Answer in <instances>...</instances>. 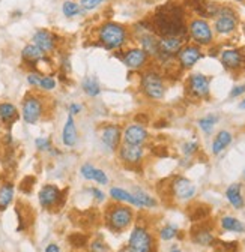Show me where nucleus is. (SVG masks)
Wrapping results in <instances>:
<instances>
[{"instance_id":"f704fd0d","label":"nucleus","mask_w":245,"mask_h":252,"mask_svg":"<svg viewBox=\"0 0 245 252\" xmlns=\"http://www.w3.org/2000/svg\"><path fill=\"white\" fill-rule=\"evenodd\" d=\"M56 84L57 83H56V78L54 77H51V75H42L38 89H41L44 92H51L56 87Z\"/></svg>"},{"instance_id":"4468645a","label":"nucleus","mask_w":245,"mask_h":252,"mask_svg":"<svg viewBox=\"0 0 245 252\" xmlns=\"http://www.w3.org/2000/svg\"><path fill=\"white\" fill-rule=\"evenodd\" d=\"M147 54L140 48V47H134V48H128L124 54H122V62L128 69L137 71L141 69L146 63H147Z\"/></svg>"},{"instance_id":"c9c22d12","label":"nucleus","mask_w":245,"mask_h":252,"mask_svg":"<svg viewBox=\"0 0 245 252\" xmlns=\"http://www.w3.org/2000/svg\"><path fill=\"white\" fill-rule=\"evenodd\" d=\"M103 3H105V0H81L80 8H81V11H94L98 6H101Z\"/></svg>"},{"instance_id":"473e14b6","label":"nucleus","mask_w":245,"mask_h":252,"mask_svg":"<svg viewBox=\"0 0 245 252\" xmlns=\"http://www.w3.org/2000/svg\"><path fill=\"white\" fill-rule=\"evenodd\" d=\"M62 12L67 18H72V17L81 14V8L78 3L71 2V0H67V2H64V5H62Z\"/></svg>"},{"instance_id":"bb28decb","label":"nucleus","mask_w":245,"mask_h":252,"mask_svg":"<svg viewBox=\"0 0 245 252\" xmlns=\"http://www.w3.org/2000/svg\"><path fill=\"white\" fill-rule=\"evenodd\" d=\"M110 197L114 200V201H119V203H125V204H131V206H136V207H140L137 198L133 195V192H128L127 189L124 188H111L110 189Z\"/></svg>"},{"instance_id":"4c0bfd02","label":"nucleus","mask_w":245,"mask_h":252,"mask_svg":"<svg viewBox=\"0 0 245 252\" xmlns=\"http://www.w3.org/2000/svg\"><path fill=\"white\" fill-rule=\"evenodd\" d=\"M35 146H36V150L38 152H48V150H53L51 149V141L50 138L47 137H38L35 140Z\"/></svg>"},{"instance_id":"a211bd4d","label":"nucleus","mask_w":245,"mask_h":252,"mask_svg":"<svg viewBox=\"0 0 245 252\" xmlns=\"http://www.w3.org/2000/svg\"><path fill=\"white\" fill-rule=\"evenodd\" d=\"M32 44L36 45L39 50H42L45 54L51 53L56 50L57 45V36L53 33V32L47 30V29H39L35 32V35L32 36Z\"/></svg>"},{"instance_id":"f3484780","label":"nucleus","mask_w":245,"mask_h":252,"mask_svg":"<svg viewBox=\"0 0 245 252\" xmlns=\"http://www.w3.org/2000/svg\"><path fill=\"white\" fill-rule=\"evenodd\" d=\"M176 56H177L179 65L183 69H190L203 57V53L197 45H185L180 48V51Z\"/></svg>"},{"instance_id":"cd10ccee","label":"nucleus","mask_w":245,"mask_h":252,"mask_svg":"<svg viewBox=\"0 0 245 252\" xmlns=\"http://www.w3.org/2000/svg\"><path fill=\"white\" fill-rule=\"evenodd\" d=\"M194 243L200 245V246H210L215 243V237H213L212 231L209 228H205V227H199L193 231L191 234Z\"/></svg>"},{"instance_id":"a878e982","label":"nucleus","mask_w":245,"mask_h":252,"mask_svg":"<svg viewBox=\"0 0 245 252\" xmlns=\"http://www.w3.org/2000/svg\"><path fill=\"white\" fill-rule=\"evenodd\" d=\"M140 48L147 54V56H152V57H157L158 53H160V48H158V39L155 38L154 33H143L140 36Z\"/></svg>"},{"instance_id":"20e7f679","label":"nucleus","mask_w":245,"mask_h":252,"mask_svg":"<svg viewBox=\"0 0 245 252\" xmlns=\"http://www.w3.org/2000/svg\"><path fill=\"white\" fill-rule=\"evenodd\" d=\"M140 87L144 96L152 101H160L166 94L164 78L158 71H154V69L143 72L141 80H140Z\"/></svg>"},{"instance_id":"1a4fd4ad","label":"nucleus","mask_w":245,"mask_h":252,"mask_svg":"<svg viewBox=\"0 0 245 252\" xmlns=\"http://www.w3.org/2000/svg\"><path fill=\"white\" fill-rule=\"evenodd\" d=\"M38 200H39V204L42 209L51 210V209H54V207H57L64 203V192L60 191L59 186L48 183L39 189Z\"/></svg>"},{"instance_id":"c756f323","label":"nucleus","mask_w":245,"mask_h":252,"mask_svg":"<svg viewBox=\"0 0 245 252\" xmlns=\"http://www.w3.org/2000/svg\"><path fill=\"white\" fill-rule=\"evenodd\" d=\"M81 89L90 98H97L98 94L101 93V86H100V83H98V80L95 77H86L81 81Z\"/></svg>"},{"instance_id":"f03ea898","label":"nucleus","mask_w":245,"mask_h":252,"mask_svg":"<svg viewBox=\"0 0 245 252\" xmlns=\"http://www.w3.org/2000/svg\"><path fill=\"white\" fill-rule=\"evenodd\" d=\"M128 30L114 21H107L98 29V41L105 50H119L127 44Z\"/></svg>"},{"instance_id":"de8ad7c7","label":"nucleus","mask_w":245,"mask_h":252,"mask_svg":"<svg viewBox=\"0 0 245 252\" xmlns=\"http://www.w3.org/2000/svg\"><path fill=\"white\" fill-rule=\"evenodd\" d=\"M236 2H244V0H236Z\"/></svg>"},{"instance_id":"6e6552de","label":"nucleus","mask_w":245,"mask_h":252,"mask_svg":"<svg viewBox=\"0 0 245 252\" xmlns=\"http://www.w3.org/2000/svg\"><path fill=\"white\" fill-rule=\"evenodd\" d=\"M188 33L193 41H196L199 45H210L213 42V32L209 23L203 18H194L190 21Z\"/></svg>"},{"instance_id":"58836bf2","label":"nucleus","mask_w":245,"mask_h":252,"mask_svg":"<svg viewBox=\"0 0 245 252\" xmlns=\"http://www.w3.org/2000/svg\"><path fill=\"white\" fill-rule=\"evenodd\" d=\"M107 251H108V246L101 240H95L90 243V252H107Z\"/></svg>"},{"instance_id":"393cba45","label":"nucleus","mask_w":245,"mask_h":252,"mask_svg":"<svg viewBox=\"0 0 245 252\" xmlns=\"http://www.w3.org/2000/svg\"><path fill=\"white\" fill-rule=\"evenodd\" d=\"M232 141H233L232 132H229V131H226V129L220 131V132L215 135V138H213V141H212V153H213V155H220V153H223V152L230 146Z\"/></svg>"},{"instance_id":"f8f14e48","label":"nucleus","mask_w":245,"mask_h":252,"mask_svg":"<svg viewBox=\"0 0 245 252\" xmlns=\"http://www.w3.org/2000/svg\"><path fill=\"white\" fill-rule=\"evenodd\" d=\"M100 138H101V143L110 152H116L120 147V141H122L120 126L119 125H105V126H103Z\"/></svg>"},{"instance_id":"c85d7f7f","label":"nucleus","mask_w":245,"mask_h":252,"mask_svg":"<svg viewBox=\"0 0 245 252\" xmlns=\"http://www.w3.org/2000/svg\"><path fill=\"white\" fill-rule=\"evenodd\" d=\"M220 225L224 231H230V233H244L245 231V225L244 222L235 216H223L220 220Z\"/></svg>"},{"instance_id":"49530a36","label":"nucleus","mask_w":245,"mask_h":252,"mask_svg":"<svg viewBox=\"0 0 245 252\" xmlns=\"http://www.w3.org/2000/svg\"><path fill=\"white\" fill-rule=\"evenodd\" d=\"M170 252H182V251H180V249H177V248H173V249H172Z\"/></svg>"},{"instance_id":"dca6fc26","label":"nucleus","mask_w":245,"mask_h":252,"mask_svg":"<svg viewBox=\"0 0 245 252\" xmlns=\"http://www.w3.org/2000/svg\"><path fill=\"white\" fill-rule=\"evenodd\" d=\"M221 63L229 71H238L245 66V53L238 48H229L221 51Z\"/></svg>"},{"instance_id":"e433bc0d","label":"nucleus","mask_w":245,"mask_h":252,"mask_svg":"<svg viewBox=\"0 0 245 252\" xmlns=\"http://www.w3.org/2000/svg\"><path fill=\"white\" fill-rule=\"evenodd\" d=\"M200 146L197 141H187V143H183L182 144V153L185 155V156H193L199 152Z\"/></svg>"},{"instance_id":"4be33fe9","label":"nucleus","mask_w":245,"mask_h":252,"mask_svg":"<svg viewBox=\"0 0 245 252\" xmlns=\"http://www.w3.org/2000/svg\"><path fill=\"white\" fill-rule=\"evenodd\" d=\"M21 59L29 65H36V63L45 60V53L34 44H27L21 50Z\"/></svg>"},{"instance_id":"b1692460","label":"nucleus","mask_w":245,"mask_h":252,"mask_svg":"<svg viewBox=\"0 0 245 252\" xmlns=\"http://www.w3.org/2000/svg\"><path fill=\"white\" fill-rule=\"evenodd\" d=\"M15 188L11 182L0 183V212H5L14 201Z\"/></svg>"},{"instance_id":"aec40b11","label":"nucleus","mask_w":245,"mask_h":252,"mask_svg":"<svg viewBox=\"0 0 245 252\" xmlns=\"http://www.w3.org/2000/svg\"><path fill=\"white\" fill-rule=\"evenodd\" d=\"M80 174L86 180H94V182H97L100 185H104V186L108 185V176H107V173L104 170H101V168L94 167V165L89 164V162H86V164L81 165Z\"/></svg>"},{"instance_id":"6ab92c4d","label":"nucleus","mask_w":245,"mask_h":252,"mask_svg":"<svg viewBox=\"0 0 245 252\" xmlns=\"http://www.w3.org/2000/svg\"><path fill=\"white\" fill-rule=\"evenodd\" d=\"M78 141V131H77V125L74 120V116L68 114L64 129H62V143L65 147H74Z\"/></svg>"},{"instance_id":"37998d69","label":"nucleus","mask_w":245,"mask_h":252,"mask_svg":"<svg viewBox=\"0 0 245 252\" xmlns=\"http://www.w3.org/2000/svg\"><path fill=\"white\" fill-rule=\"evenodd\" d=\"M245 93V84H239V86H235L230 92V98H238L241 94Z\"/></svg>"},{"instance_id":"7c9ffc66","label":"nucleus","mask_w":245,"mask_h":252,"mask_svg":"<svg viewBox=\"0 0 245 252\" xmlns=\"http://www.w3.org/2000/svg\"><path fill=\"white\" fill-rule=\"evenodd\" d=\"M220 117L217 114H208L202 119H199V128L205 132V134H210L215 128V125L218 123Z\"/></svg>"},{"instance_id":"9b49d317","label":"nucleus","mask_w":245,"mask_h":252,"mask_svg":"<svg viewBox=\"0 0 245 252\" xmlns=\"http://www.w3.org/2000/svg\"><path fill=\"white\" fill-rule=\"evenodd\" d=\"M149 132L141 123H131L122 132V141L130 146H144L147 143Z\"/></svg>"},{"instance_id":"0eeeda50","label":"nucleus","mask_w":245,"mask_h":252,"mask_svg":"<svg viewBox=\"0 0 245 252\" xmlns=\"http://www.w3.org/2000/svg\"><path fill=\"white\" fill-rule=\"evenodd\" d=\"M215 32L221 36H229L238 27V14L229 8V6H221L217 17H215Z\"/></svg>"},{"instance_id":"39448f33","label":"nucleus","mask_w":245,"mask_h":252,"mask_svg":"<svg viewBox=\"0 0 245 252\" xmlns=\"http://www.w3.org/2000/svg\"><path fill=\"white\" fill-rule=\"evenodd\" d=\"M45 114V102L38 93H29L21 102V117L27 125H36Z\"/></svg>"},{"instance_id":"ddd939ff","label":"nucleus","mask_w":245,"mask_h":252,"mask_svg":"<svg viewBox=\"0 0 245 252\" xmlns=\"http://www.w3.org/2000/svg\"><path fill=\"white\" fill-rule=\"evenodd\" d=\"M188 90L193 96H196L199 99H205L210 93V81L203 74H199V72L193 74L188 78Z\"/></svg>"},{"instance_id":"2eb2a0df","label":"nucleus","mask_w":245,"mask_h":252,"mask_svg":"<svg viewBox=\"0 0 245 252\" xmlns=\"http://www.w3.org/2000/svg\"><path fill=\"white\" fill-rule=\"evenodd\" d=\"M119 159L127 164V165H139L143 161L144 149L143 146H130V144H122L117 149Z\"/></svg>"},{"instance_id":"79ce46f5","label":"nucleus","mask_w":245,"mask_h":252,"mask_svg":"<svg viewBox=\"0 0 245 252\" xmlns=\"http://www.w3.org/2000/svg\"><path fill=\"white\" fill-rule=\"evenodd\" d=\"M81 110H83V107H81L78 102H71V104L68 105V114H71V116H77V114H80V113H81Z\"/></svg>"},{"instance_id":"ea45409f","label":"nucleus","mask_w":245,"mask_h":252,"mask_svg":"<svg viewBox=\"0 0 245 252\" xmlns=\"http://www.w3.org/2000/svg\"><path fill=\"white\" fill-rule=\"evenodd\" d=\"M41 77H42V74H39V72H30V74H27V83L32 86V87H36L38 89L39 81H41Z\"/></svg>"},{"instance_id":"c03bdc74","label":"nucleus","mask_w":245,"mask_h":252,"mask_svg":"<svg viewBox=\"0 0 245 252\" xmlns=\"http://www.w3.org/2000/svg\"><path fill=\"white\" fill-rule=\"evenodd\" d=\"M44 252H60V248L56 243H50V245H47V248H45Z\"/></svg>"},{"instance_id":"72a5a7b5","label":"nucleus","mask_w":245,"mask_h":252,"mask_svg":"<svg viewBox=\"0 0 245 252\" xmlns=\"http://www.w3.org/2000/svg\"><path fill=\"white\" fill-rule=\"evenodd\" d=\"M177 233H179L177 225H175V224H167V225H164V227L160 230V239L164 240V242H169V240L175 239V237L177 236Z\"/></svg>"},{"instance_id":"412c9836","label":"nucleus","mask_w":245,"mask_h":252,"mask_svg":"<svg viewBox=\"0 0 245 252\" xmlns=\"http://www.w3.org/2000/svg\"><path fill=\"white\" fill-rule=\"evenodd\" d=\"M20 119L18 108L12 102H0V123L9 129L11 126Z\"/></svg>"},{"instance_id":"7ed1b4c3","label":"nucleus","mask_w":245,"mask_h":252,"mask_svg":"<svg viewBox=\"0 0 245 252\" xmlns=\"http://www.w3.org/2000/svg\"><path fill=\"white\" fill-rule=\"evenodd\" d=\"M105 220H107V227L111 231L122 233V231L127 230L133 224V220H134V212L128 206L113 204L107 210Z\"/></svg>"},{"instance_id":"9d476101","label":"nucleus","mask_w":245,"mask_h":252,"mask_svg":"<svg viewBox=\"0 0 245 252\" xmlns=\"http://www.w3.org/2000/svg\"><path fill=\"white\" fill-rule=\"evenodd\" d=\"M170 188H172L173 197L177 201H190L194 198V195L197 192L196 185L191 180H188L187 177H182V176L175 177Z\"/></svg>"},{"instance_id":"5701e85b","label":"nucleus","mask_w":245,"mask_h":252,"mask_svg":"<svg viewBox=\"0 0 245 252\" xmlns=\"http://www.w3.org/2000/svg\"><path fill=\"white\" fill-rule=\"evenodd\" d=\"M226 198L227 201L230 203L232 207L241 210L244 209L245 206V200L242 197V188H241V183H233L230 185L227 189H226Z\"/></svg>"},{"instance_id":"f257e3e1","label":"nucleus","mask_w":245,"mask_h":252,"mask_svg":"<svg viewBox=\"0 0 245 252\" xmlns=\"http://www.w3.org/2000/svg\"><path fill=\"white\" fill-rule=\"evenodd\" d=\"M150 32L160 38H182L187 39L188 27L185 24L183 6L177 3H166L157 8L154 17L149 23Z\"/></svg>"},{"instance_id":"2f4dec72","label":"nucleus","mask_w":245,"mask_h":252,"mask_svg":"<svg viewBox=\"0 0 245 252\" xmlns=\"http://www.w3.org/2000/svg\"><path fill=\"white\" fill-rule=\"evenodd\" d=\"M133 195L137 198L140 207H155V206H157L155 198H152L147 192H144L143 189H140V188H136V189H134V191H133Z\"/></svg>"},{"instance_id":"a18cd8bd","label":"nucleus","mask_w":245,"mask_h":252,"mask_svg":"<svg viewBox=\"0 0 245 252\" xmlns=\"http://www.w3.org/2000/svg\"><path fill=\"white\" fill-rule=\"evenodd\" d=\"M239 110H245V98H244L242 102L239 104Z\"/></svg>"},{"instance_id":"423d86ee","label":"nucleus","mask_w":245,"mask_h":252,"mask_svg":"<svg viewBox=\"0 0 245 252\" xmlns=\"http://www.w3.org/2000/svg\"><path fill=\"white\" fill-rule=\"evenodd\" d=\"M155 240L150 231L143 225H136L130 234L128 251L130 252H154Z\"/></svg>"},{"instance_id":"09e8293b","label":"nucleus","mask_w":245,"mask_h":252,"mask_svg":"<svg viewBox=\"0 0 245 252\" xmlns=\"http://www.w3.org/2000/svg\"><path fill=\"white\" fill-rule=\"evenodd\" d=\"M244 177H245V170H244Z\"/></svg>"},{"instance_id":"a19ab883","label":"nucleus","mask_w":245,"mask_h":252,"mask_svg":"<svg viewBox=\"0 0 245 252\" xmlns=\"http://www.w3.org/2000/svg\"><path fill=\"white\" fill-rule=\"evenodd\" d=\"M89 192L94 195V198L98 201V203H103L104 200H105V194L101 191V189H98V188H90L89 189Z\"/></svg>"}]
</instances>
